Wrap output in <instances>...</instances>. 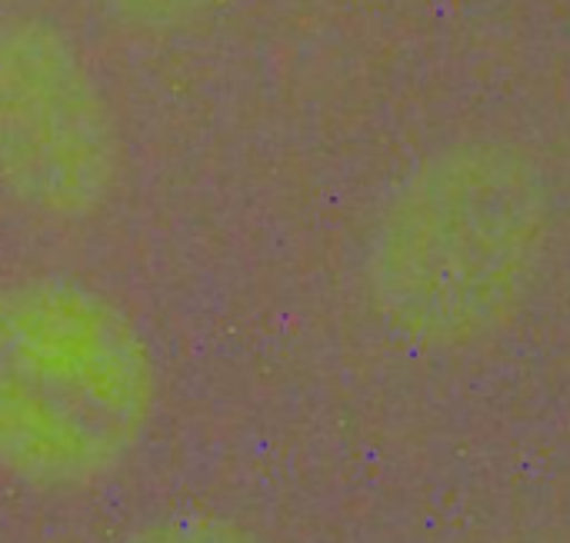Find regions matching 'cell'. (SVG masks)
I'll return each mask as SVG.
<instances>
[{"mask_svg":"<svg viewBox=\"0 0 570 543\" xmlns=\"http://www.w3.org/2000/svg\"><path fill=\"white\" fill-rule=\"evenodd\" d=\"M120 180L110 100L47 17H0V190L47 224L97 217Z\"/></svg>","mask_w":570,"mask_h":543,"instance_id":"obj_3","label":"cell"},{"mask_svg":"<svg viewBox=\"0 0 570 543\" xmlns=\"http://www.w3.org/2000/svg\"><path fill=\"white\" fill-rule=\"evenodd\" d=\"M554 237L541 160L501 134L421 154L384 194L364 287L381 327L424 357H468L528 310Z\"/></svg>","mask_w":570,"mask_h":543,"instance_id":"obj_1","label":"cell"},{"mask_svg":"<svg viewBox=\"0 0 570 543\" xmlns=\"http://www.w3.org/2000/svg\"><path fill=\"white\" fill-rule=\"evenodd\" d=\"M160 401L140 324L73 277L0 284V474L90 491L140 451Z\"/></svg>","mask_w":570,"mask_h":543,"instance_id":"obj_2","label":"cell"},{"mask_svg":"<svg viewBox=\"0 0 570 543\" xmlns=\"http://www.w3.org/2000/svg\"><path fill=\"white\" fill-rule=\"evenodd\" d=\"M110 543H267L247 524L207 514V511H187V514H167L157 521H147Z\"/></svg>","mask_w":570,"mask_h":543,"instance_id":"obj_4","label":"cell"},{"mask_svg":"<svg viewBox=\"0 0 570 543\" xmlns=\"http://www.w3.org/2000/svg\"><path fill=\"white\" fill-rule=\"evenodd\" d=\"M107 20L130 33L164 37L210 17L224 0H90Z\"/></svg>","mask_w":570,"mask_h":543,"instance_id":"obj_5","label":"cell"}]
</instances>
